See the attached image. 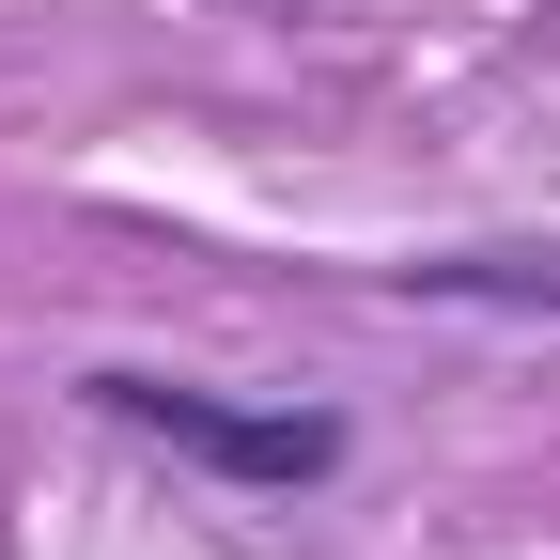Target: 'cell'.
I'll list each match as a JSON object with an SVG mask.
<instances>
[{
    "label": "cell",
    "instance_id": "6da1fadb",
    "mask_svg": "<svg viewBox=\"0 0 560 560\" xmlns=\"http://www.w3.org/2000/svg\"><path fill=\"white\" fill-rule=\"evenodd\" d=\"M94 420H125V436H156L172 467H219L249 482V499H312V482L342 467V405H234V389H202V374H79Z\"/></svg>",
    "mask_w": 560,
    "mask_h": 560
},
{
    "label": "cell",
    "instance_id": "7a4b0ae2",
    "mask_svg": "<svg viewBox=\"0 0 560 560\" xmlns=\"http://www.w3.org/2000/svg\"><path fill=\"white\" fill-rule=\"evenodd\" d=\"M405 296H545V312H560V265H514V249H452V265H405Z\"/></svg>",
    "mask_w": 560,
    "mask_h": 560
}]
</instances>
